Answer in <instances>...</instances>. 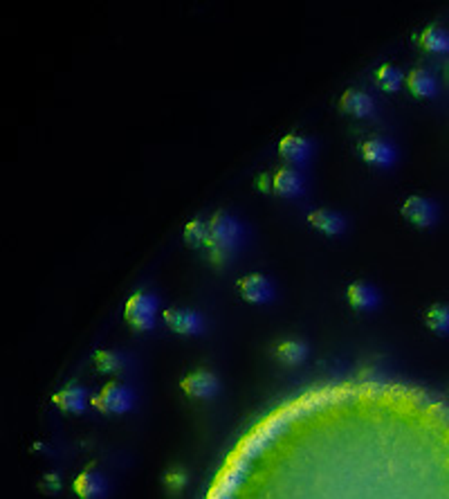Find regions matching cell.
<instances>
[{
	"label": "cell",
	"instance_id": "6da1fadb",
	"mask_svg": "<svg viewBox=\"0 0 449 499\" xmlns=\"http://www.w3.org/2000/svg\"><path fill=\"white\" fill-rule=\"evenodd\" d=\"M209 234H207V252L214 261H227L229 254L234 252L241 243L243 236V225L236 220L229 212H216L209 220Z\"/></svg>",
	"mask_w": 449,
	"mask_h": 499
},
{
	"label": "cell",
	"instance_id": "7a4b0ae2",
	"mask_svg": "<svg viewBox=\"0 0 449 499\" xmlns=\"http://www.w3.org/2000/svg\"><path fill=\"white\" fill-rule=\"evenodd\" d=\"M135 400V393L128 385L120 383V380H113V383L103 385L95 396L90 398L92 407L99 410L101 414H126L130 407H133Z\"/></svg>",
	"mask_w": 449,
	"mask_h": 499
},
{
	"label": "cell",
	"instance_id": "3957f363",
	"mask_svg": "<svg viewBox=\"0 0 449 499\" xmlns=\"http://www.w3.org/2000/svg\"><path fill=\"white\" fill-rule=\"evenodd\" d=\"M155 313H157V297L149 291H137L126 299L124 320L135 331H149V328H153Z\"/></svg>",
	"mask_w": 449,
	"mask_h": 499
},
{
	"label": "cell",
	"instance_id": "277c9868",
	"mask_svg": "<svg viewBox=\"0 0 449 499\" xmlns=\"http://www.w3.org/2000/svg\"><path fill=\"white\" fill-rule=\"evenodd\" d=\"M256 185L266 191H274L283 198H295L303 191V178L292 167H279L276 172L266 174L256 180Z\"/></svg>",
	"mask_w": 449,
	"mask_h": 499
},
{
	"label": "cell",
	"instance_id": "5b68a950",
	"mask_svg": "<svg viewBox=\"0 0 449 499\" xmlns=\"http://www.w3.org/2000/svg\"><path fill=\"white\" fill-rule=\"evenodd\" d=\"M402 216L418 228H431L438 220V205L427 196H409L402 203Z\"/></svg>",
	"mask_w": 449,
	"mask_h": 499
},
{
	"label": "cell",
	"instance_id": "8992f818",
	"mask_svg": "<svg viewBox=\"0 0 449 499\" xmlns=\"http://www.w3.org/2000/svg\"><path fill=\"white\" fill-rule=\"evenodd\" d=\"M236 288L245 301L249 304H268V301L274 297V286L272 281L266 277V274H245L239 281H236Z\"/></svg>",
	"mask_w": 449,
	"mask_h": 499
},
{
	"label": "cell",
	"instance_id": "52a82bcc",
	"mask_svg": "<svg viewBox=\"0 0 449 499\" xmlns=\"http://www.w3.org/2000/svg\"><path fill=\"white\" fill-rule=\"evenodd\" d=\"M180 387L189 398H200V400L214 398L216 391H218V378L211 371L198 369V371H191V374L184 376L180 380Z\"/></svg>",
	"mask_w": 449,
	"mask_h": 499
},
{
	"label": "cell",
	"instance_id": "ba28073f",
	"mask_svg": "<svg viewBox=\"0 0 449 499\" xmlns=\"http://www.w3.org/2000/svg\"><path fill=\"white\" fill-rule=\"evenodd\" d=\"M360 155L373 167H391L395 162V147L385 138H366L360 142Z\"/></svg>",
	"mask_w": 449,
	"mask_h": 499
},
{
	"label": "cell",
	"instance_id": "9c48e42d",
	"mask_svg": "<svg viewBox=\"0 0 449 499\" xmlns=\"http://www.w3.org/2000/svg\"><path fill=\"white\" fill-rule=\"evenodd\" d=\"M164 322L180 335H198L203 331V318L191 308H169L164 310Z\"/></svg>",
	"mask_w": 449,
	"mask_h": 499
},
{
	"label": "cell",
	"instance_id": "30bf717a",
	"mask_svg": "<svg viewBox=\"0 0 449 499\" xmlns=\"http://www.w3.org/2000/svg\"><path fill=\"white\" fill-rule=\"evenodd\" d=\"M74 493L79 499H103L108 493V483H106L101 472H97L92 466H88L81 475L74 479Z\"/></svg>",
	"mask_w": 449,
	"mask_h": 499
},
{
	"label": "cell",
	"instance_id": "8fae6325",
	"mask_svg": "<svg viewBox=\"0 0 449 499\" xmlns=\"http://www.w3.org/2000/svg\"><path fill=\"white\" fill-rule=\"evenodd\" d=\"M414 41L420 50L431 55H447L449 52V32L441 25H427L414 34Z\"/></svg>",
	"mask_w": 449,
	"mask_h": 499
},
{
	"label": "cell",
	"instance_id": "7c38bea8",
	"mask_svg": "<svg viewBox=\"0 0 449 499\" xmlns=\"http://www.w3.org/2000/svg\"><path fill=\"white\" fill-rule=\"evenodd\" d=\"M55 405L65 414H84L88 407V391L81 385H65L55 393Z\"/></svg>",
	"mask_w": 449,
	"mask_h": 499
},
{
	"label": "cell",
	"instance_id": "4fadbf2b",
	"mask_svg": "<svg viewBox=\"0 0 449 499\" xmlns=\"http://www.w3.org/2000/svg\"><path fill=\"white\" fill-rule=\"evenodd\" d=\"M308 223L326 236H337L346 230V218L333 209H312L308 212Z\"/></svg>",
	"mask_w": 449,
	"mask_h": 499
},
{
	"label": "cell",
	"instance_id": "5bb4252c",
	"mask_svg": "<svg viewBox=\"0 0 449 499\" xmlns=\"http://www.w3.org/2000/svg\"><path fill=\"white\" fill-rule=\"evenodd\" d=\"M339 111L351 117H366L373 113V97L364 93V90L348 88L339 97Z\"/></svg>",
	"mask_w": 449,
	"mask_h": 499
},
{
	"label": "cell",
	"instance_id": "9a60e30c",
	"mask_svg": "<svg viewBox=\"0 0 449 499\" xmlns=\"http://www.w3.org/2000/svg\"><path fill=\"white\" fill-rule=\"evenodd\" d=\"M407 88L411 90V95L427 99L438 93V79L427 68H414L407 74Z\"/></svg>",
	"mask_w": 449,
	"mask_h": 499
},
{
	"label": "cell",
	"instance_id": "2e32d148",
	"mask_svg": "<svg viewBox=\"0 0 449 499\" xmlns=\"http://www.w3.org/2000/svg\"><path fill=\"white\" fill-rule=\"evenodd\" d=\"M346 297H348V304L355 310H371L380 301L377 288L373 284H366V281H353L346 291Z\"/></svg>",
	"mask_w": 449,
	"mask_h": 499
},
{
	"label": "cell",
	"instance_id": "e0dca14e",
	"mask_svg": "<svg viewBox=\"0 0 449 499\" xmlns=\"http://www.w3.org/2000/svg\"><path fill=\"white\" fill-rule=\"evenodd\" d=\"M279 151L285 160H292V162H303L312 151V144L308 138L297 135V133H288L281 138L279 142Z\"/></svg>",
	"mask_w": 449,
	"mask_h": 499
},
{
	"label": "cell",
	"instance_id": "ac0fdd59",
	"mask_svg": "<svg viewBox=\"0 0 449 499\" xmlns=\"http://www.w3.org/2000/svg\"><path fill=\"white\" fill-rule=\"evenodd\" d=\"M308 356V344L301 340H283L274 347V358L283 364H297Z\"/></svg>",
	"mask_w": 449,
	"mask_h": 499
},
{
	"label": "cell",
	"instance_id": "d6986e66",
	"mask_svg": "<svg viewBox=\"0 0 449 499\" xmlns=\"http://www.w3.org/2000/svg\"><path fill=\"white\" fill-rule=\"evenodd\" d=\"M95 366L99 371L106 374H122L128 369V358L120 351H113V349H101L95 353Z\"/></svg>",
	"mask_w": 449,
	"mask_h": 499
},
{
	"label": "cell",
	"instance_id": "ffe728a7",
	"mask_svg": "<svg viewBox=\"0 0 449 499\" xmlns=\"http://www.w3.org/2000/svg\"><path fill=\"white\" fill-rule=\"evenodd\" d=\"M425 324L429 331L447 335L449 333V304H433L425 313Z\"/></svg>",
	"mask_w": 449,
	"mask_h": 499
},
{
	"label": "cell",
	"instance_id": "44dd1931",
	"mask_svg": "<svg viewBox=\"0 0 449 499\" xmlns=\"http://www.w3.org/2000/svg\"><path fill=\"white\" fill-rule=\"evenodd\" d=\"M375 82L382 90H387V93H395V90L402 88V82H404V74L400 68H395V65H380L375 70Z\"/></svg>",
	"mask_w": 449,
	"mask_h": 499
},
{
	"label": "cell",
	"instance_id": "7402d4cb",
	"mask_svg": "<svg viewBox=\"0 0 449 499\" xmlns=\"http://www.w3.org/2000/svg\"><path fill=\"white\" fill-rule=\"evenodd\" d=\"M207 234H209V223L203 218H193L184 225V241L193 247H200L207 243Z\"/></svg>",
	"mask_w": 449,
	"mask_h": 499
},
{
	"label": "cell",
	"instance_id": "603a6c76",
	"mask_svg": "<svg viewBox=\"0 0 449 499\" xmlns=\"http://www.w3.org/2000/svg\"><path fill=\"white\" fill-rule=\"evenodd\" d=\"M184 483H187V472L182 468H171L164 475V486L171 493H180L184 488Z\"/></svg>",
	"mask_w": 449,
	"mask_h": 499
},
{
	"label": "cell",
	"instance_id": "cb8c5ba5",
	"mask_svg": "<svg viewBox=\"0 0 449 499\" xmlns=\"http://www.w3.org/2000/svg\"><path fill=\"white\" fill-rule=\"evenodd\" d=\"M41 488H43L45 493H57V490L61 488V481H59L57 472H47V475L43 477V481H41Z\"/></svg>",
	"mask_w": 449,
	"mask_h": 499
}]
</instances>
